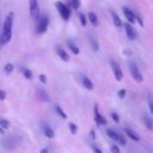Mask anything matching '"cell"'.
<instances>
[{"label": "cell", "instance_id": "e575fe53", "mask_svg": "<svg viewBox=\"0 0 153 153\" xmlns=\"http://www.w3.org/2000/svg\"><path fill=\"white\" fill-rule=\"evenodd\" d=\"M90 138L92 139V140H96V132H95L93 129L90 130Z\"/></svg>", "mask_w": 153, "mask_h": 153}, {"label": "cell", "instance_id": "8992f818", "mask_svg": "<svg viewBox=\"0 0 153 153\" xmlns=\"http://www.w3.org/2000/svg\"><path fill=\"white\" fill-rule=\"evenodd\" d=\"M29 11H30V16L33 19H38L39 16V6H38V1L37 0H29Z\"/></svg>", "mask_w": 153, "mask_h": 153}, {"label": "cell", "instance_id": "8fae6325", "mask_svg": "<svg viewBox=\"0 0 153 153\" xmlns=\"http://www.w3.org/2000/svg\"><path fill=\"white\" fill-rule=\"evenodd\" d=\"M80 80H81V84H83V86L89 90V91H92L93 90V83H92V80H91L89 77H86L85 74H80Z\"/></svg>", "mask_w": 153, "mask_h": 153}, {"label": "cell", "instance_id": "8d00e7d4", "mask_svg": "<svg viewBox=\"0 0 153 153\" xmlns=\"http://www.w3.org/2000/svg\"><path fill=\"white\" fill-rule=\"evenodd\" d=\"M39 153H49V151H48V148H42L39 151Z\"/></svg>", "mask_w": 153, "mask_h": 153}, {"label": "cell", "instance_id": "277c9868", "mask_svg": "<svg viewBox=\"0 0 153 153\" xmlns=\"http://www.w3.org/2000/svg\"><path fill=\"white\" fill-rule=\"evenodd\" d=\"M105 133H107V135L111 139V140H114V141H116V142H118L120 145H126V139H125V136L122 135L121 133H118V132H116V130H114L113 128H107L105 129Z\"/></svg>", "mask_w": 153, "mask_h": 153}, {"label": "cell", "instance_id": "d4e9b609", "mask_svg": "<svg viewBox=\"0 0 153 153\" xmlns=\"http://www.w3.org/2000/svg\"><path fill=\"white\" fill-rule=\"evenodd\" d=\"M68 128H69V132L73 135H75L78 133V127H77L75 123H73V122H69V123H68Z\"/></svg>", "mask_w": 153, "mask_h": 153}, {"label": "cell", "instance_id": "52a82bcc", "mask_svg": "<svg viewBox=\"0 0 153 153\" xmlns=\"http://www.w3.org/2000/svg\"><path fill=\"white\" fill-rule=\"evenodd\" d=\"M110 66H111V69H113V72H114L115 79L117 81H121L123 79V72H122V68L120 67V65L115 60H110Z\"/></svg>", "mask_w": 153, "mask_h": 153}, {"label": "cell", "instance_id": "5b68a950", "mask_svg": "<svg viewBox=\"0 0 153 153\" xmlns=\"http://www.w3.org/2000/svg\"><path fill=\"white\" fill-rule=\"evenodd\" d=\"M129 71H130L132 78H133L136 83H142V81H144V77H142L140 69H139V67L136 66L135 62H130L129 64Z\"/></svg>", "mask_w": 153, "mask_h": 153}, {"label": "cell", "instance_id": "4dcf8cb0", "mask_svg": "<svg viewBox=\"0 0 153 153\" xmlns=\"http://www.w3.org/2000/svg\"><path fill=\"white\" fill-rule=\"evenodd\" d=\"M135 20L139 23L140 26H144V25H145V24H144V20H142V18H141L139 15H136V13H135Z\"/></svg>", "mask_w": 153, "mask_h": 153}, {"label": "cell", "instance_id": "836d02e7", "mask_svg": "<svg viewBox=\"0 0 153 153\" xmlns=\"http://www.w3.org/2000/svg\"><path fill=\"white\" fill-rule=\"evenodd\" d=\"M39 81L42 84H47V77L44 74H39Z\"/></svg>", "mask_w": 153, "mask_h": 153}, {"label": "cell", "instance_id": "ba28073f", "mask_svg": "<svg viewBox=\"0 0 153 153\" xmlns=\"http://www.w3.org/2000/svg\"><path fill=\"white\" fill-rule=\"evenodd\" d=\"M123 26H125V30H126L127 38H128L129 41H134V39H136L138 34H136V30L134 29V26L132 25L129 22L125 23V24H123Z\"/></svg>", "mask_w": 153, "mask_h": 153}, {"label": "cell", "instance_id": "7c38bea8", "mask_svg": "<svg viewBox=\"0 0 153 153\" xmlns=\"http://www.w3.org/2000/svg\"><path fill=\"white\" fill-rule=\"evenodd\" d=\"M125 133L127 134V136H128L129 139H132L133 141H140V136H139V134L136 133V132H134L132 128L126 127V128H125Z\"/></svg>", "mask_w": 153, "mask_h": 153}, {"label": "cell", "instance_id": "9c48e42d", "mask_svg": "<svg viewBox=\"0 0 153 153\" xmlns=\"http://www.w3.org/2000/svg\"><path fill=\"white\" fill-rule=\"evenodd\" d=\"M95 121H96V125L97 127H100V126H105L107 125V120L105 117L99 113V109H98V104H95Z\"/></svg>", "mask_w": 153, "mask_h": 153}, {"label": "cell", "instance_id": "3957f363", "mask_svg": "<svg viewBox=\"0 0 153 153\" xmlns=\"http://www.w3.org/2000/svg\"><path fill=\"white\" fill-rule=\"evenodd\" d=\"M55 6H56V8H57V11H59V15H60V17L62 18L64 20H69V18H71V15H72V11H71V8L67 6V5H65L64 3H61V1H56L55 3Z\"/></svg>", "mask_w": 153, "mask_h": 153}, {"label": "cell", "instance_id": "603a6c76", "mask_svg": "<svg viewBox=\"0 0 153 153\" xmlns=\"http://www.w3.org/2000/svg\"><path fill=\"white\" fill-rule=\"evenodd\" d=\"M78 18H79V22H80V24L83 25V26H86L87 25V19H86V17H85V15L84 13H78Z\"/></svg>", "mask_w": 153, "mask_h": 153}, {"label": "cell", "instance_id": "484cf974", "mask_svg": "<svg viewBox=\"0 0 153 153\" xmlns=\"http://www.w3.org/2000/svg\"><path fill=\"white\" fill-rule=\"evenodd\" d=\"M0 127H3L4 129H8L10 128V122H8V120H6L4 117H0Z\"/></svg>", "mask_w": 153, "mask_h": 153}, {"label": "cell", "instance_id": "ffe728a7", "mask_svg": "<svg viewBox=\"0 0 153 153\" xmlns=\"http://www.w3.org/2000/svg\"><path fill=\"white\" fill-rule=\"evenodd\" d=\"M67 46H68V48H69V50L72 52L74 55H79V53H80V49L73 43V42H68L67 43Z\"/></svg>", "mask_w": 153, "mask_h": 153}, {"label": "cell", "instance_id": "4fadbf2b", "mask_svg": "<svg viewBox=\"0 0 153 153\" xmlns=\"http://www.w3.org/2000/svg\"><path fill=\"white\" fill-rule=\"evenodd\" d=\"M110 15H111V18H113V22H114V25L116 28H121L122 25H123V23H122V20L120 18V16L114 11V10H110Z\"/></svg>", "mask_w": 153, "mask_h": 153}, {"label": "cell", "instance_id": "ac0fdd59", "mask_svg": "<svg viewBox=\"0 0 153 153\" xmlns=\"http://www.w3.org/2000/svg\"><path fill=\"white\" fill-rule=\"evenodd\" d=\"M37 96H38V98L41 100H43V102H49L50 100L49 96L47 95V92L43 89H37Z\"/></svg>", "mask_w": 153, "mask_h": 153}, {"label": "cell", "instance_id": "d6986e66", "mask_svg": "<svg viewBox=\"0 0 153 153\" xmlns=\"http://www.w3.org/2000/svg\"><path fill=\"white\" fill-rule=\"evenodd\" d=\"M22 74L24 75V78H26L28 80H31L34 78V74L33 72L30 71L28 67H22Z\"/></svg>", "mask_w": 153, "mask_h": 153}, {"label": "cell", "instance_id": "5bb4252c", "mask_svg": "<svg viewBox=\"0 0 153 153\" xmlns=\"http://www.w3.org/2000/svg\"><path fill=\"white\" fill-rule=\"evenodd\" d=\"M87 19L90 20V23L92 24L95 28H98V26H99V20H98V17H97V15H96L95 12L90 11V12L87 13Z\"/></svg>", "mask_w": 153, "mask_h": 153}, {"label": "cell", "instance_id": "83f0119b", "mask_svg": "<svg viewBox=\"0 0 153 153\" xmlns=\"http://www.w3.org/2000/svg\"><path fill=\"white\" fill-rule=\"evenodd\" d=\"M110 151L113 152V153H121V150H120V146H117V145H111V147H110Z\"/></svg>", "mask_w": 153, "mask_h": 153}, {"label": "cell", "instance_id": "9a60e30c", "mask_svg": "<svg viewBox=\"0 0 153 153\" xmlns=\"http://www.w3.org/2000/svg\"><path fill=\"white\" fill-rule=\"evenodd\" d=\"M56 53H57L59 57L62 61H65V62H68V61H69V55L61 47H56Z\"/></svg>", "mask_w": 153, "mask_h": 153}, {"label": "cell", "instance_id": "7402d4cb", "mask_svg": "<svg viewBox=\"0 0 153 153\" xmlns=\"http://www.w3.org/2000/svg\"><path fill=\"white\" fill-rule=\"evenodd\" d=\"M144 123H145V126H146L150 130H153V123H152V120H151L147 115H144Z\"/></svg>", "mask_w": 153, "mask_h": 153}, {"label": "cell", "instance_id": "2e32d148", "mask_svg": "<svg viewBox=\"0 0 153 153\" xmlns=\"http://www.w3.org/2000/svg\"><path fill=\"white\" fill-rule=\"evenodd\" d=\"M43 134L48 138V139H53L55 136V132L53 128H50L49 126H43Z\"/></svg>", "mask_w": 153, "mask_h": 153}, {"label": "cell", "instance_id": "1f68e13d", "mask_svg": "<svg viewBox=\"0 0 153 153\" xmlns=\"http://www.w3.org/2000/svg\"><path fill=\"white\" fill-rule=\"evenodd\" d=\"M91 150H92V152H93V153H103V151H102L99 147L95 146V145H92V146H91Z\"/></svg>", "mask_w": 153, "mask_h": 153}, {"label": "cell", "instance_id": "cb8c5ba5", "mask_svg": "<svg viewBox=\"0 0 153 153\" xmlns=\"http://www.w3.org/2000/svg\"><path fill=\"white\" fill-rule=\"evenodd\" d=\"M80 5H81L80 0H69V6L73 10H78L80 7Z\"/></svg>", "mask_w": 153, "mask_h": 153}, {"label": "cell", "instance_id": "6da1fadb", "mask_svg": "<svg viewBox=\"0 0 153 153\" xmlns=\"http://www.w3.org/2000/svg\"><path fill=\"white\" fill-rule=\"evenodd\" d=\"M13 20H15V13L8 12V15L5 17L3 30H1V36H0V43L6 44L8 43L12 38V29H13Z\"/></svg>", "mask_w": 153, "mask_h": 153}, {"label": "cell", "instance_id": "d6a6232c", "mask_svg": "<svg viewBox=\"0 0 153 153\" xmlns=\"http://www.w3.org/2000/svg\"><path fill=\"white\" fill-rule=\"evenodd\" d=\"M148 110H150V113L153 115V99H148Z\"/></svg>", "mask_w": 153, "mask_h": 153}, {"label": "cell", "instance_id": "4316f807", "mask_svg": "<svg viewBox=\"0 0 153 153\" xmlns=\"http://www.w3.org/2000/svg\"><path fill=\"white\" fill-rule=\"evenodd\" d=\"M13 69H15V66L11 64V62H7L6 65H5V67H4V71L7 73V74H10V73H12L13 72Z\"/></svg>", "mask_w": 153, "mask_h": 153}, {"label": "cell", "instance_id": "f546056e", "mask_svg": "<svg viewBox=\"0 0 153 153\" xmlns=\"http://www.w3.org/2000/svg\"><path fill=\"white\" fill-rule=\"evenodd\" d=\"M111 118L114 120L115 123H118V122H120V116H118L117 113H111Z\"/></svg>", "mask_w": 153, "mask_h": 153}, {"label": "cell", "instance_id": "f1b7e54d", "mask_svg": "<svg viewBox=\"0 0 153 153\" xmlns=\"http://www.w3.org/2000/svg\"><path fill=\"white\" fill-rule=\"evenodd\" d=\"M126 93H127V91H126L125 89H121V90L118 91V92H117V96H118L121 99H123V98L126 97Z\"/></svg>", "mask_w": 153, "mask_h": 153}, {"label": "cell", "instance_id": "30bf717a", "mask_svg": "<svg viewBox=\"0 0 153 153\" xmlns=\"http://www.w3.org/2000/svg\"><path fill=\"white\" fill-rule=\"evenodd\" d=\"M122 11H123V15H125V17L127 18V20L130 23V24H134L136 20H135V13L132 11V10L129 8V7H122Z\"/></svg>", "mask_w": 153, "mask_h": 153}, {"label": "cell", "instance_id": "44dd1931", "mask_svg": "<svg viewBox=\"0 0 153 153\" xmlns=\"http://www.w3.org/2000/svg\"><path fill=\"white\" fill-rule=\"evenodd\" d=\"M55 111H56V114H57L60 117H62L64 120H67V115H66V113L62 110V108H61V107L55 105Z\"/></svg>", "mask_w": 153, "mask_h": 153}, {"label": "cell", "instance_id": "e0dca14e", "mask_svg": "<svg viewBox=\"0 0 153 153\" xmlns=\"http://www.w3.org/2000/svg\"><path fill=\"white\" fill-rule=\"evenodd\" d=\"M90 44H91V48L93 49V52H98L99 50V43L96 36H90Z\"/></svg>", "mask_w": 153, "mask_h": 153}, {"label": "cell", "instance_id": "74e56055", "mask_svg": "<svg viewBox=\"0 0 153 153\" xmlns=\"http://www.w3.org/2000/svg\"><path fill=\"white\" fill-rule=\"evenodd\" d=\"M5 130L6 129H4L3 127H0V133H1V134H5Z\"/></svg>", "mask_w": 153, "mask_h": 153}, {"label": "cell", "instance_id": "7a4b0ae2", "mask_svg": "<svg viewBox=\"0 0 153 153\" xmlns=\"http://www.w3.org/2000/svg\"><path fill=\"white\" fill-rule=\"evenodd\" d=\"M48 25H49V17L48 15L43 13L38 19H37V24H36V33L38 35L46 34L48 30Z\"/></svg>", "mask_w": 153, "mask_h": 153}, {"label": "cell", "instance_id": "d590c367", "mask_svg": "<svg viewBox=\"0 0 153 153\" xmlns=\"http://www.w3.org/2000/svg\"><path fill=\"white\" fill-rule=\"evenodd\" d=\"M6 98V92L3 90H0V100H4Z\"/></svg>", "mask_w": 153, "mask_h": 153}]
</instances>
